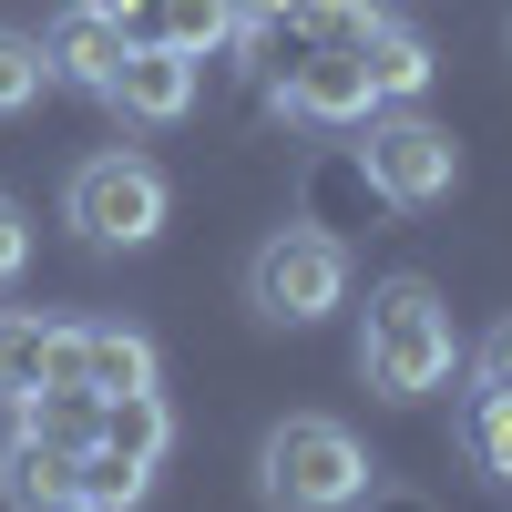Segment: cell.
<instances>
[{"mask_svg": "<svg viewBox=\"0 0 512 512\" xmlns=\"http://www.w3.org/2000/svg\"><path fill=\"white\" fill-rule=\"evenodd\" d=\"M451 359H461V338H451L441 287L431 277H379L369 308H359V379L379 400H431L451 379Z\"/></svg>", "mask_w": 512, "mask_h": 512, "instance_id": "obj_1", "label": "cell"}, {"mask_svg": "<svg viewBox=\"0 0 512 512\" xmlns=\"http://www.w3.org/2000/svg\"><path fill=\"white\" fill-rule=\"evenodd\" d=\"M379 492L369 451L349 441V420L328 410H287L267 441H256V502L267 512H359Z\"/></svg>", "mask_w": 512, "mask_h": 512, "instance_id": "obj_2", "label": "cell"}, {"mask_svg": "<svg viewBox=\"0 0 512 512\" xmlns=\"http://www.w3.org/2000/svg\"><path fill=\"white\" fill-rule=\"evenodd\" d=\"M246 308L267 328H318L328 308H349V246L318 226H277L246 256Z\"/></svg>", "mask_w": 512, "mask_h": 512, "instance_id": "obj_3", "label": "cell"}, {"mask_svg": "<svg viewBox=\"0 0 512 512\" xmlns=\"http://www.w3.org/2000/svg\"><path fill=\"white\" fill-rule=\"evenodd\" d=\"M62 216L82 226V246H154L164 216H175V185L154 175L144 154H82L72 185H62Z\"/></svg>", "mask_w": 512, "mask_h": 512, "instance_id": "obj_4", "label": "cell"}, {"mask_svg": "<svg viewBox=\"0 0 512 512\" xmlns=\"http://www.w3.org/2000/svg\"><path fill=\"white\" fill-rule=\"evenodd\" d=\"M359 175L379 205H400V216H420V205H441L461 185V144L441 134L431 113H369L359 134Z\"/></svg>", "mask_w": 512, "mask_h": 512, "instance_id": "obj_5", "label": "cell"}, {"mask_svg": "<svg viewBox=\"0 0 512 512\" xmlns=\"http://www.w3.org/2000/svg\"><path fill=\"white\" fill-rule=\"evenodd\" d=\"M267 93H277V113H297V123H369V113H379L359 52H338V41H297Z\"/></svg>", "mask_w": 512, "mask_h": 512, "instance_id": "obj_6", "label": "cell"}, {"mask_svg": "<svg viewBox=\"0 0 512 512\" xmlns=\"http://www.w3.org/2000/svg\"><path fill=\"white\" fill-rule=\"evenodd\" d=\"M195 72H205V62L175 52V41H123L103 103H113L123 123H185V113H195Z\"/></svg>", "mask_w": 512, "mask_h": 512, "instance_id": "obj_7", "label": "cell"}, {"mask_svg": "<svg viewBox=\"0 0 512 512\" xmlns=\"http://www.w3.org/2000/svg\"><path fill=\"white\" fill-rule=\"evenodd\" d=\"M41 62H52V82H72V93H103L113 62H123V31L93 11V0H72V11L41 31Z\"/></svg>", "mask_w": 512, "mask_h": 512, "instance_id": "obj_8", "label": "cell"}, {"mask_svg": "<svg viewBox=\"0 0 512 512\" xmlns=\"http://www.w3.org/2000/svg\"><path fill=\"white\" fill-rule=\"evenodd\" d=\"M0 502H11V512H52V502H72V451L41 441L31 420H11V441H0Z\"/></svg>", "mask_w": 512, "mask_h": 512, "instance_id": "obj_9", "label": "cell"}, {"mask_svg": "<svg viewBox=\"0 0 512 512\" xmlns=\"http://www.w3.org/2000/svg\"><path fill=\"white\" fill-rule=\"evenodd\" d=\"M359 72H369V93L379 103H420V93H431V41H420V31H400V21H379L369 41H359Z\"/></svg>", "mask_w": 512, "mask_h": 512, "instance_id": "obj_10", "label": "cell"}, {"mask_svg": "<svg viewBox=\"0 0 512 512\" xmlns=\"http://www.w3.org/2000/svg\"><path fill=\"white\" fill-rule=\"evenodd\" d=\"M52 318H21V308H0V400H31L41 379H52Z\"/></svg>", "mask_w": 512, "mask_h": 512, "instance_id": "obj_11", "label": "cell"}, {"mask_svg": "<svg viewBox=\"0 0 512 512\" xmlns=\"http://www.w3.org/2000/svg\"><path fill=\"white\" fill-rule=\"evenodd\" d=\"M154 41H175V52H216V41H236V0H154Z\"/></svg>", "mask_w": 512, "mask_h": 512, "instance_id": "obj_12", "label": "cell"}, {"mask_svg": "<svg viewBox=\"0 0 512 512\" xmlns=\"http://www.w3.org/2000/svg\"><path fill=\"white\" fill-rule=\"evenodd\" d=\"M41 93H52V62H41L31 31H0V123H21Z\"/></svg>", "mask_w": 512, "mask_h": 512, "instance_id": "obj_13", "label": "cell"}, {"mask_svg": "<svg viewBox=\"0 0 512 512\" xmlns=\"http://www.w3.org/2000/svg\"><path fill=\"white\" fill-rule=\"evenodd\" d=\"M461 441H472V461H482L492 482H512V390H482L472 420H461Z\"/></svg>", "mask_w": 512, "mask_h": 512, "instance_id": "obj_14", "label": "cell"}, {"mask_svg": "<svg viewBox=\"0 0 512 512\" xmlns=\"http://www.w3.org/2000/svg\"><path fill=\"white\" fill-rule=\"evenodd\" d=\"M308 21V0H236V31L246 41H277V31H297Z\"/></svg>", "mask_w": 512, "mask_h": 512, "instance_id": "obj_15", "label": "cell"}, {"mask_svg": "<svg viewBox=\"0 0 512 512\" xmlns=\"http://www.w3.org/2000/svg\"><path fill=\"white\" fill-rule=\"evenodd\" d=\"M21 267H31V216H21L11 195H0V287H11Z\"/></svg>", "mask_w": 512, "mask_h": 512, "instance_id": "obj_16", "label": "cell"}, {"mask_svg": "<svg viewBox=\"0 0 512 512\" xmlns=\"http://www.w3.org/2000/svg\"><path fill=\"white\" fill-rule=\"evenodd\" d=\"M93 11H103L123 41H154V0H93Z\"/></svg>", "mask_w": 512, "mask_h": 512, "instance_id": "obj_17", "label": "cell"}, {"mask_svg": "<svg viewBox=\"0 0 512 512\" xmlns=\"http://www.w3.org/2000/svg\"><path fill=\"white\" fill-rule=\"evenodd\" d=\"M482 390H512V318L482 338Z\"/></svg>", "mask_w": 512, "mask_h": 512, "instance_id": "obj_18", "label": "cell"}, {"mask_svg": "<svg viewBox=\"0 0 512 512\" xmlns=\"http://www.w3.org/2000/svg\"><path fill=\"white\" fill-rule=\"evenodd\" d=\"M52 512H113V502H82V492H72V502H52Z\"/></svg>", "mask_w": 512, "mask_h": 512, "instance_id": "obj_19", "label": "cell"}]
</instances>
